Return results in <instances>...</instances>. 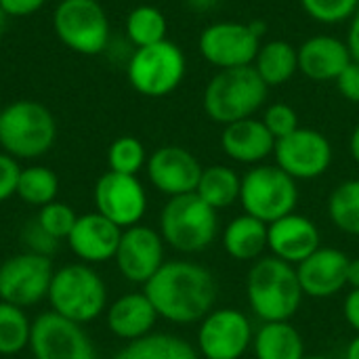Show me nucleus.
<instances>
[{
    "instance_id": "obj_32",
    "label": "nucleus",
    "mask_w": 359,
    "mask_h": 359,
    "mask_svg": "<svg viewBox=\"0 0 359 359\" xmlns=\"http://www.w3.org/2000/svg\"><path fill=\"white\" fill-rule=\"evenodd\" d=\"M32 324L25 311L11 303H0V355H17L29 347Z\"/></svg>"
},
{
    "instance_id": "obj_48",
    "label": "nucleus",
    "mask_w": 359,
    "mask_h": 359,
    "mask_svg": "<svg viewBox=\"0 0 359 359\" xmlns=\"http://www.w3.org/2000/svg\"><path fill=\"white\" fill-rule=\"evenodd\" d=\"M303 359H332V358H328V355H320V353H316V355H305Z\"/></svg>"
},
{
    "instance_id": "obj_21",
    "label": "nucleus",
    "mask_w": 359,
    "mask_h": 359,
    "mask_svg": "<svg viewBox=\"0 0 359 359\" xmlns=\"http://www.w3.org/2000/svg\"><path fill=\"white\" fill-rule=\"evenodd\" d=\"M299 69L316 82L337 80L343 69L353 61L347 42L334 36H313L299 48Z\"/></svg>"
},
{
    "instance_id": "obj_6",
    "label": "nucleus",
    "mask_w": 359,
    "mask_h": 359,
    "mask_svg": "<svg viewBox=\"0 0 359 359\" xmlns=\"http://www.w3.org/2000/svg\"><path fill=\"white\" fill-rule=\"evenodd\" d=\"M57 137V124L48 107L38 101L21 99L0 114V145L13 158H40Z\"/></svg>"
},
{
    "instance_id": "obj_5",
    "label": "nucleus",
    "mask_w": 359,
    "mask_h": 359,
    "mask_svg": "<svg viewBox=\"0 0 359 359\" xmlns=\"http://www.w3.org/2000/svg\"><path fill=\"white\" fill-rule=\"evenodd\" d=\"M48 303L53 313L82 326L103 313L107 290L101 276L93 267L72 263L55 271L48 288Z\"/></svg>"
},
{
    "instance_id": "obj_7",
    "label": "nucleus",
    "mask_w": 359,
    "mask_h": 359,
    "mask_svg": "<svg viewBox=\"0 0 359 359\" xmlns=\"http://www.w3.org/2000/svg\"><path fill=\"white\" fill-rule=\"evenodd\" d=\"M240 204L246 215L273 223L299 204L297 181L276 164H257L242 177Z\"/></svg>"
},
{
    "instance_id": "obj_44",
    "label": "nucleus",
    "mask_w": 359,
    "mask_h": 359,
    "mask_svg": "<svg viewBox=\"0 0 359 359\" xmlns=\"http://www.w3.org/2000/svg\"><path fill=\"white\" fill-rule=\"evenodd\" d=\"M185 2H187V6H189V8H194V11L202 13V11H210V8H215L219 0H185Z\"/></svg>"
},
{
    "instance_id": "obj_42",
    "label": "nucleus",
    "mask_w": 359,
    "mask_h": 359,
    "mask_svg": "<svg viewBox=\"0 0 359 359\" xmlns=\"http://www.w3.org/2000/svg\"><path fill=\"white\" fill-rule=\"evenodd\" d=\"M347 46L351 50L353 61L359 63V8L355 15L351 17V27H349V36H347Z\"/></svg>"
},
{
    "instance_id": "obj_8",
    "label": "nucleus",
    "mask_w": 359,
    "mask_h": 359,
    "mask_svg": "<svg viewBox=\"0 0 359 359\" xmlns=\"http://www.w3.org/2000/svg\"><path fill=\"white\" fill-rule=\"evenodd\" d=\"M130 86L145 97L170 95L185 76V55L170 42L162 40L151 46L137 48L126 67Z\"/></svg>"
},
{
    "instance_id": "obj_49",
    "label": "nucleus",
    "mask_w": 359,
    "mask_h": 359,
    "mask_svg": "<svg viewBox=\"0 0 359 359\" xmlns=\"http://www.w3.org/2000/svg\"><path fill=\"white\" fill-rule=\"evenodd\" d=\"M0 303H2V297H0Z\"/></svg>"
},
{
    "instance_id": "obj_24",
    "label": "nucleus",
    "mask_w": 359,
    "mask_h": 359,
    "mask_svg": "<svg viewBox=\"0 0 359 359\" xmlns=\"http://www.w3.org/2000/svg\"><path fill=\"white\" fill-rule=\"evenodd\" d=\"M267 223L257 217L240 215L231 219L223 231L225 252L242 263H255L267 250Z\"/></svg>"
},
{
    "instance_id": "obj_41",
    "label": "nucleus",
    "mask_w": 359,
    "mask_h": 359,
    "mask_svg": "<svg viewBox=\"0 0 359 359\" xmlns=\"http://www.w3.org/2000/svg\"><path fill=\"white\" fill-rule=\"evenodd\" d=\"M343 316L347 324L351 326V330L359 334V290H351L347 294L345 305H343Z\"/></svg>"
},
{
    "instance_id": "obj_45",
    "label": "nucleus",
    "mask_w": 359,
    "mask_h": 359,
    "mask_svg": "<svg viewBox=\"0 0 359 359\" xmlns=\"http://www.w3.org/2000/svg\"><path fill=\"white\" fill-rule=\"evenodd\" d=\"M349 151H351V158L359 164V124L353 128L351 133V139H349Z\"/></svg>"
},
{
    "instance_id": "obj_46",
    "label": "nucleus",
    "mask_w": 359,
    "mask_h": 359,
    "mask_svg": "<svg viewBox=\"0 0 359 359\" xmlns=\"http://www.w3.org/2000/svg\"><path fill=\"white\" fill-rule=\"evenodd\" d=\"M345 359H359V334H355V337L351 339V343L347 345Z\"/></svg>"
},
{
    "instance_id": "obj_25",
    "label": "nucleus",
    "mask_w": 359,
    "mask_h": 359,
    "mask_svg": "<svg viewBox=\"0 0 359 359\" xmlns=\"http://www.w3.org/2000/svg\"><path fill=\"white\" fill-rule=\"evenodd\" d=\"M252 351L257 359H303L305 341L290 322H267L255 332Z\"/></svg>"
},
{
    "instance_id": "obj_10",
    "label": "nucleus",
    "mask_w": 359,
    "mask_h": 359,
    "mask_svg": "<svg viewBox=\"0 0 359 359\" xmlns=\"http://www.w3.org/2000/svg\"><path fill=\"white\" fill-rule=\"evenodd\" d=\"M255 330L236 307L212 309L198 326V353L204 359H242L252 349Z\"/></svg>"
},
{
    "instance_id": "obj_2",
    "label": "nucleus",
    "mask_w": 359,
    "mask_h": 359,
    "mask_svg": "<svg viewBox=\"0 0 359 359\" xmlns=\"http://www.w3.org/2000/svg\"><path fill=\"white\" fill-rule=\"evenodd\" d=\"M246 299L263 324L290 322L305 299L297 267L276 257H261L248 271Z\"/></svg>"
},
{
    "instance_id": "obj_43",
    "label": "nucleus",
    "mask_w": 359,
    "mask_h": 359,
    "mask_svg": "<svg viewBox=\"0 0 359 359\" xmlns=\"http://www.w3.org/2000/svg\"><path fill=\"white\" fill-rule=\"evenodd\" d=\"M347 286L351 290H359V259H349V265H347Z\"/></svg>"
},
{
    "instance_id": "obj_36",
    "label": "nucleus",
    "mask_w": 359,
    "mask_h": 359,
    "mask_svg": "<svg viewBox=\"0 0 359 359\" xmlns=\"http://www.w3.org/2000/svg\"><path fill=\"white\" fill-rule=\"evenodd\" d=\"M263 124L273 135V139L280 141V139L288 137L290 133H294L299 128V116L290 105L276 103V105L267 107V111L263 116Z\"/></svg>"
},
{
    "instance_id": "obj_28",
    "label": "nucleus",
    "mask_w": 359,
    "mask_h": 359,
    "mask_svg": "<svg viewBox=\"0 0 359 359\" xmlns=\"http://www.w3.org/2000/svg\"><path fill=\"white\" fill-rule=\"evenodd\" d=\"M240 189H242V177L223 164H215L202 170L200 183L196 194L217 212L223 208H229L231 204L240 202Z\"/></svg>"
},
{
    "instance_id": "obj_39",
    "label": "nucleus",
    "mask_w": 359,
    "mask_h": 359,
    "mask_svg": "<svg viewBox=\"0 0 359 359\" xmlns=\"http://www.w3.org/2000/svg\"><path fill=\"white\" fill-rule=\"evenodd\" d=\"M334 82H337L339 93H341L347 101H351V103H359V63L358 61H351Z\"/></svg>"
},
{
    "instance_id": "obj_33",
    "label": "nucleus",
    "mask_w": 359,
    "mask_h": 359,
    "mask_svg": "<svg viewBox=\"0 0 359 359\" xmlns=\"http://www.w3.org/2000/svg\"><path fill=\"white\" fill-rule=\"evenodd\" d=\"M145 162H147L145 147L135 137H120L107 149V164L111 172L137 177V172L145 166Z\"/></svg>"
},
{
    "instance_id": "obj_30",
    "label": "nucleus",
    "mask_w": 359,
    "mask_h": 359,
    "mask_svg": "<svg viewBox=\"0 0 359 359\" xmlns=\"http://www.w3.org/2000/svg\"><path fill=\"white\" fill-rule=\"evenodd\" d=\"M166 17L162 15L160 8L149 4L133 8L126 17V34L137 48L166 40Z\"/></svg>"
},
{
    "instance_id": "obj_15",
    "label": "nucleus",
    "mask_w": 359,
    "mask_h": 359,
    "mask_svg": "<svg viewBox=\"0 0 359 359\" xmlns=\"http://www.w3.org/2000/svg\"><path fill=\"white\" fill-rule=\"evenodd\" d=\"M97 212L122 229L139 225L147 210V194L135 175L105 172L95 185Z\"/></svg>"
},
{
    "instance_id": "obj_38",
    "label": "nucleus",
    "mask_w": 359,
    "mask_h": 359,
    "mask_svg": "<svg viewBox=\"0 0 359 359\" xmlns=\"http://www.w3.org/2000/svg\"><path fill=\"white\" fill-rule=\"evenodd\" d=\"M19 175H21V168L17 160L8 154H0V202L17 194Z\"/></svg>"
},
{
    "instance_id": "obj_47",
    "label": "nucleus",
    "mask_w": 359,
    "mask_h": 359,
    "mask_svg": "<svg viewBox=\"0 0 359 359\" xmlns=\"http://www.w3.org/2000/svg\"><path fill=\"white\" fill-rule=\"evenodd\" d=\"M6 23H8V15H6V11L0 6V34L6 29Z\"/></svg>"
},
{
    "instance_id": "obj_37",
    "label": "nucleus",
    "mask_w": 359,
    "mask_h": 359,
    "mask_svg": "<svg viewBox=\"0 0 359 359\" xmlns=\"http://www.w3.org/2000/svg\"><path fill=\"white\" fill-rule=\"evenodd\" d=\"M23 242L25 246L29 248V252L34 255H42V257H50L55 250H57V240L50 238L36 221L34 223H27L25 229H23Z\"/></svg>"
},
{
    "instance_id": "obj_4",
    "label": "nucleus",
    "mask_w": 359,
    "mask_h": 359,
    "mask_svg": "<svg viewBox=\"0 0 359 359\" xmlns=\"http://www.w3.org/2000/svg\"><path fill=\"white\" fill-rule=\"evenodd\" d=\"M219 233V212L210 208L196 191L168 198L160 215L162 240L183 252L196 255L206 250Z\"/></svg>"
},
{
    "instance_id": "obj_1",
    "label": "nucleus",
    "mask_w": 359,
    "mask_h": 359,
    "mask_svg": "<svg viewBox=\"0 0 359 359\" xmlns=\"http://www.w3.org/2000/svg\"><path fill=\"white\" fill-rule=\"evenodd\" d=\"M158 318L172 324H200L217 301L215 276L200 263L166 261L143 286Z\"/></svg>"
},
{
    "instance_id": "obj_29",
    "label": "nucleus",
    "mask_w": 359,
    "mask_h": 359,
    "mask_svg": "<svg viewBox=\"0 0 359 359\" xmlns=\"http://www.w3.org/2000/svg\"><path fill=\"white\" fill-rule=\"evenodd\" d=\"M328 215L339 231L359 236V179H349L334 187L328 200Z\"/></svg>"
},
{
    "instance_id": "obj_16",
    "label": "nucleus",
    "mask_w": 359,
    "mask_h": 359,
    "mask_svg": "<svg viewBox=\"0 0 359 359\" xmlns=\"http://www.w3.org/2000/svg\"><path fill=\"white\" fill-rule=\"evenodd\" d=\"M116 265L124 280L133 284H147L164 261L162 236L145 225H133L122 231L120 246L116 252Z\"/></svg>"
},
{
    "instance_id": "obj_9",
    "label": "nucleus",
    "mask_w": 359,
    "mask_h": 359,
    "mask_svg": "<svg viewBox=\"0 0 359 359\" xmlns=\"http://www.w3.org/2000/svg\"><path fill=\"white\" fill-rule=\"evenodd\" d=\"M53 25L59 40L80 55H99L109 42V21L97 0H61Z\"/></svg>"
},
{
    "instance_id": "obj_11",
    "label": "nucleus",
    "mask_w": 359,
    "mask_h": 359,
    "mask_svg": "<svg viewBox=\"0 0 359 359\" xmlns=\"http://www.w3.org/2000/svg\"><path fill=\"white\" fill-rule=\"evenodd\" d=\"M261 36L252 23L219 21L202 29L198 46L202 57L219 69L252 65L259 55Z\"/></svg>"
},
{
    "instance_id": "obj_26",
    "label": "nucleus",
    "mask_w": 359,
    "mask_h": 359,
    "mask_svg": "<svg viewBox=\"0 0 359 359\" xmlns=\"http://www.w3.org/2000/svg\"><path fill=\"white\" fill-rule=\"evenodd\" d=\"M111 359H200V353L181 337L151 332L128 343Z\"/></svg>"
},
{
    "instance_id": "obj_18",
    "label": "nucleus",
    "mask_w": 359,
    "mask_h": 359,
    "mask_svg": "<svg viewBox=\"0 0 359 359\" xmlns=\"http://www.w3.org/2000/svg\"><path fill=\"white\" fill-rule=\"evenodd\" d=\"M320 242L318 225L299 212H290L267 227V250H271V257L294 267L311 257L322 246Z\"/></svg>"
},
{
    "instance_id": "obj_20",
    "label": "nucleus",
    "mask_w": 359,
    "mask_h": 359,
    "mask_svg": "<svg viewBox=\"0 0 359 359\" xmlns=\"http://www.w3.org/2000/svg\"><path fill=\"white\" fill-rule=\"evenodd\" d=\"M122 231V227L103 215L88 212L78 217L72 233L67 236V244L84 263H105L116 257Z\"/></svg>"
},
{
    "instance_id": "obj_27",
    "label": "nucleus",
    "mask_w": 359,
    "mask_h": 359,
    "mask_svg": "<svg viewBox=\"0 0 359 359\" xmlns=\"http://www.w3.org/2000/svg\"><path fill=\"white\" fill-rule=\"evenodd\" d=\"M252 65L267 86H282L299 72V53L286 40H271L259 48Z\"/></svg>"
},
{
    "instance_id": "obj_13",
    "label": "nucleus",
    "mask_w": 359,
    "mask_h": 359,
    "mask_svg": "<svg viewBox=\"0 0 359 359\" xmlns=\"http://www.w3.org/2000/svg\"><path fill=\"white\" fill-rule=\"evenodd\" d=\"M276 166L294 181L320 179L332 164V145L316 128H297L288 137L276 141Z\"/></svg>"
},
{
    "instance_id": "obj_17",
    "label": "nucleus",
    "mask_w": 359,
    "mask_h": 359,
    "mask_svg": "<svg viewBox=\"0 0 359 359\" xmlns=\"http://www.w3.org/2000/svg\"><path fill=\"white\" fill-rule=\"evenodd\" d=\"M198 158L179 145H164L147 160V175L151 185L168 198L194 194L202 177Z\"/></svg>"
},
{
    "instance_id": "obj_19",
    "label": "nucleus",
    "mask_w": 359,
    "mask_h": 359,
    "mask_svg": "<svg viewBox=\"0 0 359 359\" xmlns=\"http://www.w3.org/2000/svg\"><path fill=\"white\" fill-rule=\"evenodd\" d=\"M347 265L349 257L343 250L320 246L311 257L297 265L303 294L309 299L337 297L347 286Z\"/></svg>"
},
{
    "instance_id": "obj_14",
    "label": "nucleus",
    "mask_w": 359,
    "mask_h": 359,
    "mask_svg": "<svg viewBox=\"0 0 359 359\" xmlns=\"http://www.w3.org/2000/svg\"><path fill=\"white\" fill-rule=\"evenodd\" d=\"M29 347L34 359H99L82 326L53 311L32 324Z\"/></svg>"
},
{
    "instance_id": "obj_12",
    "label": "nucleus",
    "mask_w": 359,
    "mask_h": 359,
    "mask_svg": "<svg viewBox=\"0 0 359 359\" xmlns=\"http://www.w3.org/2000/svg\"><path fill=\"white\" fill-rule=\"evenodd\" d=\"M53 276L55 269L48 257L34 252L11 257L0 265V297L21 309L32 307L48 297Z\"/></svg>"
},
{
    "instance_id": "obj_35",
    "label": "nucleus",
    "mask_w": 359,
    "mask_h": 359,
    "mask_svg": "<svg viewBox=\"0 0 359 359\" xmlns=\"http://www.w3.org/2000/svg\"><path fill=\"white\" fill-rule=\"evenodd\" d=\"M303 11L320 23H341L351 19L359 8V0H301Z\"/></svg>"
},
{
    "instance_id": "obj_31",
    "label": "nucleus",
    "mask_w": 359,
    "mask_h": 359,
    "mask_svg": "<svg viewBox=\"0 0 359 359\" xmlns=\"http://www.w3.org/2000/svg\"><path fill=\"white\" fill-rule=\"evenodd\" d=\"M59 194V179L57 175L46 166H29L21 168L19 183H17V196L32 206H46L55 202Z\"/></svg>"
},
{
    "instance_id": "obj_3",
    "label": "nucleus",
    "mask_w": 359,
    "mask_h": 359,
    "mask_svg": "<svg viewBox=\"0 0 359 359\" xmlns=\"http://www.w3.org/2000/svg\"><path fill=\"white\" fill-rule=\"evenodd\" d=\"M267 84L255 65L219 69L204 90V111L212 122L223 126L238 120L255 118L267 99Z\"/></svg>"
},
{
    "instance_id": "obj_34",
    "label": "nucleus",
    "mask_w": 359,
    "mask_h": 359,
    "mask_svg": "<svg viewBox=\"0 0 359 359\" xmlns=\"http://www.w3.org/2000/svg\"><path fill=\"white\" fill-rule=\"evenodd\" d=\"M76 221H78V217L72 210V206L61 204V202H50V204L42 206L40 212H38V217H36V223L50 238H55L57 242L59 240H67V236L72 233Z\"/></svg>"
},
{
    "instance_id": "obj_50",
    "label": "nucleus",
    "mask_w": 359,
    "mask_h": 359,
    "mask_svg": "<svg viewBox=\"0 0 359 359\" xmlns=\"http://www.w3.org/2000/svg\"><path fill=\"white\" fill-rule=\"evenodd\" d=\"M0 114H2V107H0Z\"/></svg>"
},
{
    "instance_id": "obj_23",
    "label": "nucleus",
    "mask_w": 359,
    "mask_h": 359,
    "mask_svg": "<svg viewBox=\"0 0 359 359\" xmlns=\"http://www.w3.org/2000/svg\"><path fill=\"white\" fill-rule=\"evenodd\" d=\"M158 322V311L145 292H130L120 297L107 309V328L122 341H137L151 334Z\"/></svg>"
},
{
    "instance_id": "obj_40",
    "label": "nucleus",
    "mask_w": 359,
    "mask_h": 359,
    "mask_svg": "<svg viewBox=\"0 0 359 359\" xmlns=\"http://www.w3.org/2000/svg\"><path fill=\"white\" fill-rule=\"evenodd\" d=\"M46 0H0V6L8 17H27L44 6Z\"/></svg>"
},
{
    "instance_id": "obj_22",
    "label": "nucleus",
    "mask_w": 359,
    "mask_h": 359,
    "mask_svg": "<svg viewBox=\"0 0 359 359\" xmlns=\"http://www.w3.org/2000/svg\"><path fill=\"white\" fill-rule=\"evenodd\" d=\"M223 151L240 164H261L276 149V139L263 124V120L246 118L227 124L221 135Z\"/></svg>"
}]
</instances>
